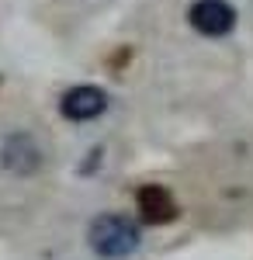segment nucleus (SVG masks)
Here are the masks:
<instances>
[{
	"mask_svg": "<svg viewBox=\"0 0 253 260\" xmlns=\"http://www.w3.org/2000/svg\"><path fill=\"white\" fill-rule=\"evenodd\" d=\"M87 240H90V246H94L98 257L121 260L139 246V229H136V222L125 219V215H101V219L90 225Z\"/></svg>",
	"mask_w": 253,
	"mask_h": 260,
	"instance_id": "f257e3e1",
	"label": "nucleus"
},
{
	"mask_svg": "<svg viewBox=\"0 0 253 260\" xmlns=\"http://www.w3.org/2000/svg\"><path fill=\"white\" fill-rule=\"evenodd\" d=\"M191 28L208 35V39H222L236 28V7L229 0H195L187 11Z\"/></svg>",
	"mask_w": 253,
	"mask_h": 260,
	"instance_id": "f03ea898",
	"label": "nucleus"
},
{
	"mask_svg": "<svg viewBox=\"0 0 253 260\" xmlns=\"http://www.w3.org/2000/svg\"><path fill=\"white\" fill-rule=\"evenodd\" d=\"M104 108H108V94L101 87H90V83H80L73 90H66L59 101V111L70 121H90L104 115Z\"/></svg>",
	"mask_w": 253,
	"mask_h": 260,
	"instance_id": "7ed1b4c3",
	"label": "nucleus"
},
{
	"mask_svg": "<svg viewBox=\"0 0 253 260\" xmlns=\"http://www.w3.org/2000/svg\"><path fill=\"white\" fill-rule=\"evenodd\" d=\"M139 212L146 222H170L177 215V205L160 184H146L139 191Z\"/></svg>",
	"mask_w": 253,
	"mask_h": 260,
	"instance_id": "20e7f679",
	"label": "nucleus"
}]
</instances>
